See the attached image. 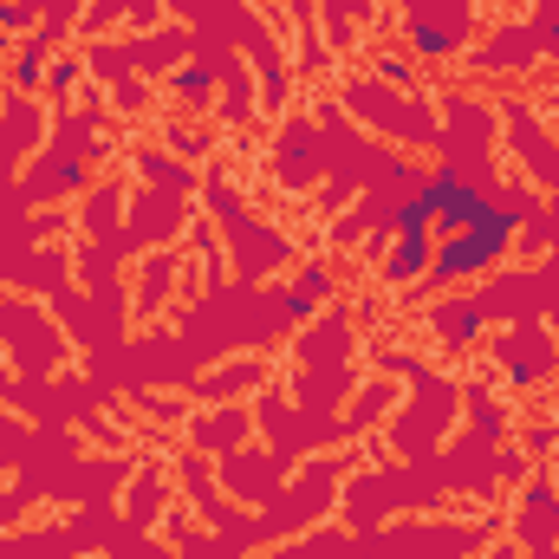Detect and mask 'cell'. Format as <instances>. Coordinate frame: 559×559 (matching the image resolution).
Returning <instances> with one entry per match:
<instances>
[{
    "mask_svg": "<svg viewBox=\"0 0 559 559\" xmlns=\"http://www.w3.org/2000/svg\"><path fill=\"white\" fill-rule=\"evenodd\" d=\"M514 235H521V209H495V202H488L462 235H442V241H436L429 280H436V286H462V280L501 267L508 248H514Z\"/></svg>",
    "mask_w": 559,
    "mask_h": 559,
    "instance_id": "1",
    "label": "cell"
},
{
    "mask_svg": "<svg viewBox=\"0 0 559 559\" xmlns=\"http://www.w3.org/2000/svg\"><path fill=\"white\" fill-rule=\"evenodd\" d=\"M481 209H488V195H481L462 169H436L417 195L397 209L391 235H436V241H442V235H462Z\"/></svg>",
    "mask_w": 559,
    "mask_h": 559,
    "instance_id": "2",
    "label": "cell"
},
{
    "mask_svg": "<svg viewBox=\"0 0 559 559\" xmlns=\"http://www.w3.org/2000/svg\"><path fill=\"white\" fill-rule=\"evenodd\" d=\"M429 261H436V235H391L384 280H391V286H411V280L429 274Z\"/></svg>",
    "mask_w": 559,
    "mask_h": 559,
    "instance_id": "3",
    "label": "cell"
},
{
    "mask_svg": "<svg viewBox=\"0 0 559 559\" xmlns=\"http://www.w3.org/2000/svg\"><path fill=\"white\" fill-rule=\"evenodd\" d=\"M169 92H182V98H189V105H202V98H209V92H215V79H209V72H202V66H182V72H176V79H169Z\"/></svg>",
    "mask_w": 559,
    "mask_h": 559,
    "instance_id": "4",
    "label": "cell"
},
{
    "mask_svg": "<svg viewBox=\"0 0 559 559\" xmlns=\"http://www.w3.org/2000/svg\"><path fill=\"white\" fill-rule=\"evenodd\" d=\"M26 20H33L26 0H0V26H26Z\"/></svg>",
    "mask_w": 559,
    "mask_h": 559,
    "instance_id": "5",
    "label": "cell"
},
{
    "mask_svg": "<svg viewBox=\"0 0 559 559\" xmlns=\"http://www.w3.org/2000/svg\"><path fill=\"white\" fill-rule=\"evenodd\" d=\"M72 85H79V59H59L52 66V92H72Z\"/></svg>",
    "mask_w": 559,
    "mask_h": 559,
    "instance_id": "6",
    "label": "cell"
}]
</instances>
